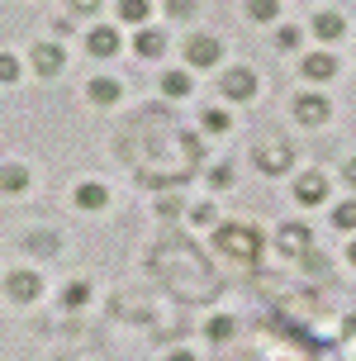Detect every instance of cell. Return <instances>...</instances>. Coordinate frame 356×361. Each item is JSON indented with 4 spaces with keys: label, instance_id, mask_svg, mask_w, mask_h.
<instances>
[{
    "label": "cell",
    "instance_id": "cell-6",
    "mask_svg": "<svg viewBox=\"0 0 356 361\" xmlns=\"http://www.w3.org/2000/svg\"><path fill=\"white\" fill-rule=\"evenodd\" d=\"M5 295H10L15 305H34L38 295H43V276H38V271H10V276H5Z\"/></svg>",
    "mask_w": 356,
    "mask_h": 361
},
{
    "label": "cell",
    "instance_id": "cell-10",
    "mask_svg": "<svg viewBox=\"0 0 356 361\" xmlns=\"http://www.w3.org/2000/svg\"><path fill=\"white\" fill-rule=\"evenodd\" d=\"M71 200H76V209H86V214H100V209L109 204V185H105V180H81Z\"/></svg>",
    "mask_w": 356,
    "mask_h": 361
},
{
    "label": "cell",
    "instance_id": "cell-28",
    "mask_svg": "<svg viewBox=\"0 0 356 361\" xmlns=\"http://www.w3.org/2000/svg\"><path fill=\"white\" fill-rule=\"evenodd\" d=\"M71 10H76V15H95V10H100V0H71Z\"/></svg>",
    "mask_w": 356,
    "mask_h": 361
},
{
    "label": "cell",
    "instance_id": "cell-9",
    "mask_svg": "<svg viewBox=\"0 0 356 361\" xmlns=\"http://www.w3.org/2000/svg\"><path fill=\"white\" fill-rule=\"evenodd\" d=\"M295 200H300L304 209L328 204V176H323V171H304V176L295 180Z\"/></svg>",
    "mask_w": 356,
    "mask_h": 361
},
{
    "label": "cell",
    "instance_id": "cell-12",
    "mask_svg": "<svg viewBox=\"0 0 356 361\" xmlns=\"http://www.w3.org/2000/svg\"><path fill=\"white\" fill-rule=\"evenodd\" d=\"M309 29H314V38H319V43H338V38L347 34V19H342L338 10H323V15H314V24H309Z\"/></svg>",
    "mask_w": 356,
    "mask_h": 361
},
{
    "label": "cell",
    "instance_id": "cell-5",
    "mask_svg": "<svg viewBox=\"0 0 356 361\" xmlns=\"http://www.w3.org/2000/svg\"><path fill=\"white\" fill-rule=\"evenodd\" d=\"M257 86H262V81H257L252 67H228V72H223V95H228L233 105H247L252 95H257Z\"/></svg>",
    "mask_w": 356,
    "mask_h": 361
},
{
    "label": "cell",
    "instance_id": "cell-3",
    "mask_svg": "<svg viewBox=\"0 0 356 361\" xmlns=\"http://www.w3.org/2000/svg\"><path fill=\"white\" fill-rule=\"evenodd\" d=\"M252 162H257V171H266V176H285L295 166V147L290 143H262L252 152Z\"/></svg>",
    "mask_w": 356,
    "mask_h": 361
},
{
    "label": "cell",
    "instance_id": "cell-14",
    "mask_svg": "<svg viewBox=\"0 0 356 361\" xmlns=\"http://www.w3.org/2000/svg\"><path fill=\"white\" fill-rule=\"evenodd\" d=\"M86 95H90V105H119V95H124V86L114 81V76H95L86 86Z\"/></svg>",
    "mask_w": 356,
    "mask_h": 361
},
{
    "label": "cell",
    "instance_id": "cell-13",
    "mask_svg": "<svg viewBox=\"0 0 356 361\" xmlns=\"http://www.w3.org/2000/svg\"><path fill=\"white\" fill-rule=\"evenodd\" d=\"M133 53L147 57V62H157V57L166 53V34H161V29H152V24H147V29H138V38H133Z\"/></svg>",
    "mask_w": 356,
    "mask_h": 361
},
{
    "label": "cell",
    "instance_id": "cell-17",
    "mask_svg": "<svg viewBox=\"0 0 356 361\" xmlns=\"http://www.w3.org/2000/svg\"><path fill=\"white\" fill-rule=\"evenodd\" d=\"M161 95H166V100H185V95H190V72L171 67V72L161 76Z\"/></svg>",
    "mask_w": 356,
    "mask_h": 361
},
{
    "label": "cell",
    "instance_id": "cell-20",
    "mask_svg": "<svg viewBox=\"0 0 356 361\" xmlns=\"http://www.w3.org/2000/svg\"><path fill=\"white\" fill-rule=\"evenodd\" d=\"M200 124H204V133H228V128H233V119H228V109L209 105L204 114H200Z\"/></svg>",
    "mask_w": 356,
    "mask_h": 361
},
{
    "label": "cell",
    "instance_id": "cell-22",
    "mask_svg": "<svg viewBox=\"0 0 356 361\" xmlns=\"http://www.w3.org/2000/svg\"><path fill=\"white\" fill-rule=\"evenodd\" d=\"M86 300H90V286H86V281H67V290H62V305L76 309V305H86Z\"/></svg>",
    "mask_w": 356,
    "mask_h": 361
},
{
    "label": "cell",
    "instance_id": "cell-30",
    "mask_svg": "<svg viewBox=\"0 0 356 361\" xmlns=\"http://www.w3.org/2000/svg\"><path fill=\"white\" fill-rule=\"evenodd\" d=\"M342 180H347V185H356V157H347V162H342Z\"/></svg>",
    "mask_w": 356,
    "mask_h": 361
},
{
    "label": "cell",
    "instance_id": "cell-25",
    "mask_svg": "<svg viewBox=\"0 0 356 361\" xmlns=\"http://www.w3.org/2000/svg\"><path fill=\"white\" fill-rule=\"evenodd\" d=\"M300 29H295V24H281V34H276V43H281V48H285V53H295V48H300Z\"/></svg>",
    "mask_w": 356,
    "mask_h": 361
},
{
    "label": "cell",
    "instance_id": "cell-26",
    "mask_svg": "<svg viewBox=\"0 0 356 361\" xmlns=\"http://www.w3.org/2000/svg\"><path fill=\"white\" fill-rule=\"evenodd\" d=\"M228 333H233V319H214V324H209V338H214V343H223Z\"/></svg>",
    "mask_w": 356,
    "mask_h": 361
},
{
    "label": "cell",
    "instance_id": "cell-11",
    "mask_svg": "<svg viewBox=\"0 0 356 361\" xmlns=\"http://www.w3.org/2000/svg\"><path fill=\"white\" fill-rule=\"evenodd\" d=\"M338 67H342V62H338L333 53H309V57L300 62L304 81H333V76H338Z\"/></svg>",
    "mask_w": 356,
    "mask_h": 361
},
{
    "label": "cell",
    "instance_id": "cell-31",
    "mask_svg": "<svg viewBox=\"0 0 356 361\" xmlns=\"http://www.w3.org/2000/svg\"><path fill=\"white\" fill-rule=\"evenodd\" d=\"M166 361H195V352H171Z\"/></svg>",
    "mask_w": 356,
    "mask_h": 361
},
{
    "label": "cell",
    "instance_id": "cell-15",
    "mask_svg": "<svg viewBox=\"0 0 356 361\" xmlns=\"http://www.w3.org/2000/svg\"><path fill=\"white\" fill-rule=\"evenodd\" d=\"M0 190H5V195H24V190H29V166L24 162H5L0 166Z\"/></svg>",
    "mask_w": 356,
    "mask_h": 361
},
{
    "label": "cell",
    "instance_id": "cell-18",
    "mask_svg": "<svg viewBox=\"0 0 356 361\" xmlns=\"http://www.w3.org/2000/svg\"><path fill=\"white\" fill-rule=\"evenodd\" d=\"M152 15V0H119V19L124 24H147Z\"/></svg>",
    "mask_w": 356,
    "mask_h": 361
},
{
    "label": "cell",
    "instance_id": "cell-24",
    "mask_svg": "<svg viewBox=\"0 0 356 361\" xmlns=\"http://www.w3.org/2000/svg\"><path fill=\"white\" fill-rule=\"evenodd\" d=\"M209 185H214V190H228V185H233V166L228 162L209 166Z\"/></svg>",
    "mask_w": 356,
    "mask_h": 361
},
{
    "label": "cell",
    "instance_id": "cell-27",
    "mask_svg": "<svg viewBox=\"0 0 356 361\" xmlns=\"http://www.w3.org/2000/svg\"><path fill=\"white\" fill-rule=\"evenodd\" d=\"M171 15H195V0H166Z\"/></svg>",
    "mask_w": 356,
    "mask_h": 361
},
{
    "label": "cell",
    "instance_id": "cell-19",
    "mask_svg": "<svg viewBox=\"0 0 356 361\" xmlns=\"http://www.w3.org/2000/svg\"><path fill=\"white\" fill-rule=\"evenodd\" d=\"M333 228H338V233H356V200L333 204Z\"/></svg>",
    "mask_w": 356,
    "mask_h": 361
},
{
    "label": "cell",
    "instance_id": "cell-23",
    "mask_svg": "<svg viewBox=\"0 0 356 361\" xmlns=\"http://www.w3.org/2000/svg\"><path fill=\"white\" fill-rule=\"evenodd\" d=\"M19 76H24V67H19V57H15V53H0V81H5V86H15Z\"/></svg>",
    "mask_w": 356,
    "mask_h": 361
},
{
    "label": "cell",
    "instance_id": "cell-4",
    "mask_svg": "<svg viewBox=\"0 0 356 361\" xmlns=\"http://www.w3.org/2000/svg\"><path fill=\"white\" fill-rule=\"evenodd\" d=\"M295 119H300V124H309V128L328 124V119H333V100H328V95H319V90H304L300 100H295Z\"/></svg>",
    "mask_w": 356,
    "mask_h": 361
},
{
    "label": "cell",
    "instance_id": "cell-8",
    "mask_svg": "<svg viewBox=\"0 0 356 361\" xmlns=\"http://www.w3.org/2000/svg\"><path fill=\"white\" fill-rule=\"evenodd\" d=\"M119 48H124V38H119V29H109V24H100V29H90V34H86V53L100 57V62L119 57Z\"/></svg>",
    "mask_w": 356,
    "mask_h": 361
},
{
    "label": "cell",
    "instance_id": "cell-1",
    "mask_svg": "<svg viewBox=\"0 0 356 361\" xmlns=\"http://www.w3.org/2000/svg\"><path fill=\"white\" fill-rule=\"evenodd\" d=\"M214 243H219V252L238 257V262H252V257H257V247H262L257 228H243V224H228V228H219V233H214Z\"/></svg>",
    "mask_w": 356,
    "mask_h": 361
},
{
    "label": "cell",
    "instance_id": "cell-16",
    "mask_svg": "<svg viewBox=\"0 0 356 361\" xmlns=\"http://www.w3.org/2000/svg\"><path fill=\"white\" fill-rule=\"evenodd\" d=\"M276 243H281V252H304L314 243V233H309V224H285L276 233Z\"/></svg>",
    "mask_w": 356,
    "mask_h": 361
},
{
    "label": "cell",
    "instance_id": "cell-32",
    "mask_svg": "<svg viewBox=\"0 0 356 361\" xmlns=\"http://www.w3.org/2000/svg\"><path fill=\"white\" fill-rule=\"evenodd\" d=\"M347 262H352V267H356V243H352V247H347Z\"/></svg>",
    "mask_w": 356,
    "mask_h": 361
},
{
    "label": "cell",
    "instance_id": "cell-21",
    "mask_svg": "<svg viewBox=\"0 0 356 361\" xmlns=\"http://www.w3.org/2000/svg\"><path fill=\"white\" fill-rule=\"evenodd\" d=\"M247 15L257 24H271V19H281V0H247Z\"/></svg>",
    "mask_w": 356,
    "mask_h": 361
},
{
    "label": "cell",
    "instance_id": "cell-7",
    "mask_svg": "<svg viewBox=\"0 0 356 361\" xmlns=\"http://www.w3.org/2000/svg\"><path fill=\"white\" fill-rule=\"evenodd\" d=\"M29 62H34L38 76H57L62 67H67V53H62V43L43 38V43H34V48H29Z\"/></svg>",
    "mask_w": 356,
    "mask_h": 361
},
{
    "label": "cell",
    "instance_id": "cell-2",
    "mask_svg": "<svg viewBox=\"0 0 356 361\" xmlns=\"http://www.w3.org/2000/svg\"><path fill=\"white\" fill-rule=\"evenodd\" d=\"M223 62V43L214 34H190L185 38V67H219Z\"/></svg>",
    "mask_w": 356,
    "mask_h": 361
},
{
    "label": "cell",
    "instance_id": "cell-29",
    "mask_svg": "<svg viewBox=\"0 0 356 361\" xmlns=\"http://www.w3.org/2000/svg\"><path fill=\"white\" fill-rule=\"evenodd\" d=\"M190 224H214V209L209 204H195V219H190Z\"/></svg>",
    "mask_w": 356,
    "mask_h": 361
}]
</instances>
